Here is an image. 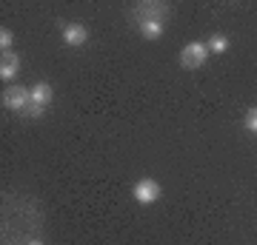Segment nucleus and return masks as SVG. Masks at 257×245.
Returning a JSON list of instances; mask_svg holds the SVG:
<instances>
[{"mask_svg":"<svg viewBox=\"0 0 257 245\" xmlns=\"http://www.w3.org/2000/svg\"><path fill=\"white\" fill-rule=\"evenodd\" d=\"M166 32V20H140V35L146 40H157Z\"/></svg>","mask_w":257,"mask_h":245,"instance_id":"nucleus-8","label":"nucleus"},{"mask_svg":"<svg viewBox=\"0 0 257 245\" xmlns=\"http://www.w3.org/2000/svg\"><path fill=\"white\" fill-rule=\"evenodd\" d=\"M3 106L9 111H20L26 114V109L32 106V89H23V86H9L3 91Z\"/></svg>","mask_w":257,"mask_h":245,"instance_id":"nucleus-1","label":"nucleus"},{"mask_svg":"<svg viewBox=\"0 0 257 245\" xmlns=\"http://www.w3.org/2000/svg\"><path fill=\"white\" fill-rule=\"evenodd\" d=\"M209 55L211 52H209L206 43H200V40H197V43H189L183 52H180V66H183V69H200V66L209 60Z\"/></svg>","mask_w":257,"mask_h":245,"instance_id":"nucleus-2","label":"nucleus"},{"mask_svg":"<svg viewBox=\"0 0 257 245\" xmlns=\"http://www.w3.org/2000/svg\"><path fill=\"white\" fill-rule=\"evenodd\" d=\"M12 43H15V35H12L6 26H3V29H0V49H3V52H9Z\"/></svg>","mask_w":257,"mask_h":245,"instance_id":"nucleus-11","label":"nucleus"},{"mask_svg":"<svg viewBox=\"0 0 257 245\" xmlns=\"http://www.w3.org/2000/svg\"><path fill=\"white\" fill-rule=\"evenodd\" d=\"M243 123H246V131L257 134V106H254V109H248V111H246V120H243Z\"/></svg>","mask_w":257,"mask_h":245,"instance_id":"nucleus-10","label":"nucleus"},{"mask_svg":"<svg viewBox=\"0 0 257 245\" xmlns=\"http://www.w3.org/2000/svg\"><path fill=\"white\" fill-rule=\"evenodd\" d=\"M206 46H209L211 55H223V52L229 49V37L226 35H211L209 40H206Z\"/></svg>","mask_w":257,"mask_h":245,"instance_id":"nucleus-9","label":"nucleus"},{"mask_svg":"<svg viewBox=\"0 0 257 245\" xmlns=\"http://www.w3.org/2000/svg\"><path fill=\"white\" fill-rule=\"evenodd\" d=\"M138 15H140V20H166L169 6L157 3V0H146V3H138Z\"/></svg>","mask_w":257,"mask_h":245,"instance_id":"nucleus-5","label":"nucleus"},{"mask_svg":"<svg viewBox=\"0 0 257 245\" xmlns=\"http://www.w3.org/2000/svg\"><path fill=\"white\" fill-rule=\"evenodd\" d=\"M132 194H135V200H138V202H143V205H152V202L160 200L163 188H160V182H157V180H149V177H143V180L135 182Z\"/></svg>","mask_w":257,"mask_h":245,"instance_id":"nucleus-3","label":"nucleus"},{"mask_svg":"<svg viewBox=\"0 0 257 245\" xmlns=\"http://www.w3.org/2000/svg\"><path fill=\"white\" fill-rule=\"evenodd\" d=\"M55 97V89L49 86V83H35L32 86V106H40V109H46L49 103Z\"/></svg>","mask_w":257,"mask_h":245,"instance_id":"nucleus-7","label":"nucleus"},{"mask_svg":"<svg viewBox=\"0 0 257 245\" xmlns=\"http://www.w3.org/2000/svg\"><path fill=\"white\" fill-rule=\"evenodd\" d=\"M29 245H43V242H40V239H29Z\"/></svg>","mask_w":257,"mask_h":245,"instance_id":"nucleus-12","label":"nucleus"},{"mask_svg":"<svg viewBox=\"0 0 257 245\" xmlns=\"http://www.w3.org/2000/svg\"><path fill=\"white\" fill-rule=\"evenodd\" d=\"M89 40V29L83 23H66L63 26V43L66 46H83Z\"/></svg>","mask_w":257,"mask_h":245,"instance_id":"nucleus-6","label":"nucleus"},{"mask_svg":"<svg viewBox=\"0 0 257 245\" xmlns=\"http://www.w3.org/2000/svg\"><path fill=\"white\" fill-rule=\"evenodd\" d=\"M18 72H20V57L15 52H3V57H0V80L12 83L18 77Z\"/></svg>","mask_w":257,"mask_h":245,"instance_id":"nucleus-4","label":"nucleus"}]
</instances>
